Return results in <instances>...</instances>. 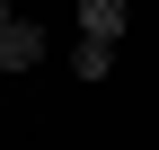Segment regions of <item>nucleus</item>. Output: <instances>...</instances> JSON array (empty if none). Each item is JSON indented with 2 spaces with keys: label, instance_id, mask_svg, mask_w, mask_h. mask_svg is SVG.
I'll use <instances>...</instances> for the list:
<instances>
[{
  "label": "nucleus",
  "instance_id": "f03ea898",
  "mask_svg": "<svg viewBox=\"0 0 159 150\" xmlns=\"http://www.w3.org/2000/svg\"><path fill=\"white\" fill-rule=\"evenodd\" d=\"M133 18V0H80V35H97V44H115Z\"/></svg>",
  "mask_w": 159,
  "mask_h": 150
},
{
  "label": "nucleus",
  "instance_id": "f257e3e1",
  "mask_svg": "<svg viewBox=\"0 0 159 150\" xmlns=\"http://www.w3.org/2000/svg\"><path fill=\"white\" fill-rule=\"evenodd\" d=\"M35 62H44V27L9 18V27H0V71H35Z\"/></svg>",
  "mask_w": 159,
  "mask_h": 150
},
{
  "label": "nucleus",
  "instance_id": "7ed1b4c3",
  "mask_svg": "<svg viewBox=\"0 0 159 150\" xmlns=\"http://www.w3.org/2000/svg\"><path fill=\"white\" fill-rule=\"evenodd\" d=\"M106 62H115V44H97V35H80V53H71V71H80V80H106Z\"/></svg>",
  "mask_w": 159,
  "mask_h": 150
},
{
  "label": "nucleus",
  "instance_id": "20e7f679",
  "mask_svg": "<svg viewBox=\"0 0 159 150\" xmlns=\"http://www.w3.org/2000/svg\"><path fill=\"white\" fill-rule=\"evenodd\" d=\"M0 27H9V0H0Z\"/></svg>",
  "mask_w": 159,
  "mask_h": 150
}]
</instances>
